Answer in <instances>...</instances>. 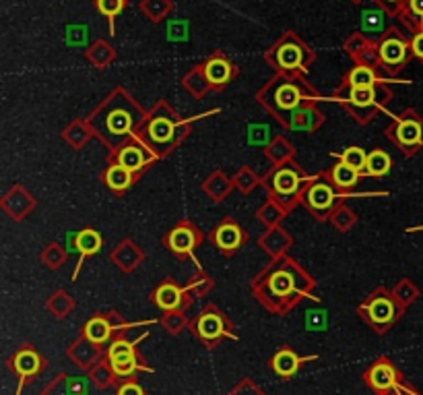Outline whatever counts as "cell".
Returning a JSON list of instances; mask_svg holds the SVG:
<instances>
[{"label":"cell","mask_w":423,"mask_h":395,"mask_svg":"<svg viewBox=\"0 0 423 395\" xmlns=\"http://www.w3.org/2000/svg\"><path fill=\"white\" fill-rule=\"evenodd\" d=\"M310 285V278L299 269V265L289 259H277L254 280L252 292L262 307L283 315L296 307Z\"/></svg>","instance_id":"cell-1"},{"label":"cell","mask_w":423,"mask_h":395,"mask_svg":"<svg viewBox=\"0 0 423 395\" xmlns=\"http://www.w3.org/2000/svg\"><path fill=\"white\" fill-rule=\"evenodd\" d=\"M145 118H147L145 112L141 110L130 98L118 91L104 106H100L91 114L89 129L112 154L139 135Z\"/></svg>","instance_id":"cell-2"},{"label":"cell","mask_w":423,"mask_h":395,"mask_svg":"<svg viewBox=\"0 0 423 395\" xmlns=\"http://www.w3.org/2000/svg\"><path fill=\"white\" fill-rule=\"evenodd\" d=\"M182 137H184V125L164 106H159L145 118L141 131L136 135V139L143 141L155 157L168 155L182 141Z\"/></svg>","instance_id":"cell-3"},{"label":"cell","mask_w":423,"mask_h":395,"mask_svg":"<svg viewBox=\"0 0 423 395\" xmlns=\"http://www.w3.org/2000/svg\"><path fill=\"white\" fill-rule=\"evenodd\" d=\"M358 312L378 335H386L388 330L399 321L402 305L392 292H388V288L380 285L361 302L358 307Z\"/></svg>","instance_id":"cell-4"},{"label":"cell","mask_w":423,"mask_h":395,"mask_svg":"<svg viewBox=\"0 0 423 395\" xmlns=\"http://www.w3.org/2000/svg\"><path fill=\"white\" fill-rule=\"evenodd\" d=\"M149 335L145 331L143 335H139L136 339H128L124 335H118L106 350V358L109 367L114 369V373L118 379H128V376H136V373L145 371V373H153V369L143 360L141 352H139V344Z\"/></svg>","instance_id":"cell-5"},{"label":"cell","mask_w":423,"mask_h":395,"mask_svg":"<svg viewBox=\"0 0 423 395\" xmlns=\"http://www.w3.org/2000/svg\"><path fill=\"white\" fill-rule=\"evenodd\" d=\"M191 331L207 350H215L223 337L237 339V335L233 333V323L227 319V315L213 305H207L192 319Z\"/></svg>","instance_id":"cell-6"},{"label":"cell","mask_w":423,"mask_h":395,"mask_svg":"<svg viewBox=\"0 0 423 395\" xmlns=\"http://www.w3.org/2000/svg\"><path fill=\"white\" fill-rule=\"evenodd\" d=\"M306 102V95L299 85L294 81H277V85L271 89L267 98H262V104H267L279 120H289L296 116L297 110H301Z\"/></svg>","instance_id":"cell-7"},{"label":"cell","mask_w":423,"mask_h":395,"mask_svg":"<svg viewBox=\"0 0 423 395\" xmlns=\"http://www.w3.org/2000/svg\"><path fill=\"white\" fill-rule=\"evenodd\" d=\"M127 330L128 325L118 312H95L93 317L87 319L81 335L89 342H93L95 346L104 348V346H109L118 335H124Z\"/></svg>","instance_id":"cell-8"},{"label":"cell","mask_w":423,"mask_h":395,"mask_svg":"<svg viewBox=\"0 0 423 395\" xmlns=\"http://www.w3.org/2000/svg\"><path fill=\"white\" fill-rule=\"evenodd\" d=\"M363 381L376 395H390L392 391L402 389L401 371L388 356H380L376 362H372L363 371Z\"/></svg>","instance_id":"cell-9"},{"label":"cell","mask_w":423,"mask_h":395,"mask_svg":"<svg viewBox=\"0 0 423 395\" xmlns=\"http://www.w3.org/2000/svg\"><path fill=\"white\" fill-rule=\"evenodd\" d=\"M341 199L343 197L337 193L335 184H331V180H322V178L308 182V186L299 195V201L310 209V214L316 216L318 220H324L326 216H331V211L337 207Z\"/></svg>","instance_id":"cell-10"},{"label":"cell","mask_w":423,"mask_h":395,"mask_svg":"<svg viewBox=\"0 0 423 395\" xmlns=\"http://www.w3.org/2000/svg\"><path fill=\"white\" fill-rule=\"evenodd\" d=\"M9 369L19 379V385H17L15 395H21L23 387L45 369V358L38 352L36 346L25 344V346L13 352V356L9 358Z\"/></svg>","instance_id":"cell-11"},{"label":"cell","mask_w":423,"mask_h":395,"mask_svg":"<svg viewBox=\"0 0 423 395\" xmlns=\"http://www.w3.org/2000/svg\"><path fill=\"white\" fill-rule=\"evenodd\" d=\"M153 305L164 312H186L192 305L191 292L173 280H164L151 294Z\"/></svg>","instance_id":"cell-12"},{"label":"cell","mask_w":423,"mask_h":395,"mask_svg":"<svg viewBox=\"0 0 423 395\" xmlns=\"http://www.w3.org/2000/svg\"><path fill=\"white\" fill-rule=\"evenodd\" d=\"M153 159H155V155L151 154L147 145L143 141H139L136 137L127 141L122 147H118L116 152H112V155H109V162H116V164L124 166L127 170L134 172L136 176L141 174Z\"/></svg>","instance_id":"cell-13"},{"label":"cell","mask_w":423,"mask_h":395,"mask_svg":"<svg viewBox=\"0 0 423 395\" xmlns=\"http://www.w3.org/2000/svg\"><path fill=\"white\" fill-rule=\"evenodd\" d=\"M386 135L402 152H415V147L423 143V125L417 116H401L390 129H386Z\"/></svg>","instance_id":"cell-14"},{"label":"cell","mask_w":423,"mask_h":395,"mask_svg":"<svg viewBox=\"0 0 423 395\" xmlns=\"http://www.w3.org/2000/svg\"><path fill=\"white\" fill-rule=\"evenodd\" d=\"M269 186L279 199H299L304 189L308 186V180L294 166H281L279 170H275V174L271 176Z\"/></svg>","instance_id":"cell-15"},{"label":"cell","mask_w":423,"mask_h":395,"mask_svg":"<svg viewBox=\"0 0 423 395\" xmlns=\"http://www.w3.org/2000/svg\"><path fill=\"white\" fill-rule=\"evenodd\" d=\"M198 242H200V232L192 226L191 221H182V223L173 226L164 238V244L168 246L169 253H173L180 259L192 257Z\"/></svg>","instance_id":"cell-16"},{"label":"cell","mask_w":423,"mask_h":395,"mask_svg":"<svg viewBox=\"0 0 423 395\" xmlns=\"http://www.w3.org/2000/svg\"><path fill=\"white\" fill-rule=\"evenodd\" d=\"M211 242L223 255H233L246 242V234L237 221L227 218L215 226V230L211 232Z\"/></svg>","instance_id":"cell-17"},{"label":"cell","mask_w":423,"mask_h":395,"mask_svg":"<svg viewBox=\"0 0 423 395\" xmlns=\"http://www.w3.org/2000/svg\"><path fill=\"white\" fill-rule=\"evenodd\" d=\"M310 360H316V356H299L294 348L283 346L281 350L275 352V356L271 358L269 367L279 379H291Z\"/></svg>","instance_id":"cell-18"},{"label":"cell","mask_w":423,"mask_h":395,"mask_svg":"<svg viewBox=\"0 0 423 395\" xmlns=\"http://www.w3.org/2000/svg\"><path fill=\"white\" fill-rule=\"evenodd\" d=\"M66 354H68V358H70L79 369H83V371H89L93 364H97V362L106 356L104 348L95 346L93 342H89L83 335H81L77 342L70 344V348L66 350Z\"/></svg>","instance_id":"cell-19"},{"label":"cell","mask_w":423,"mask_h":395,"mask_svg":"<svg viewBox=\"0 0 423 395\" xmlns=\"http://www.w3.org/2000/svg\"><path fill=\"white\" fill-rule=\"evenodd\" d=\"M42 395H89V381L83 376L60 373L43 387Z\"/></svg>","instance_id":"cell-20"},{"label":"cell","mask_w":423,"mask_h":395,"mask_svg":"<svg viewBox=\"0 0 423 395\" xmlns=\"http://www.w3.org/2000/svg\"><path fill=\"white\" fill-rule=\"evenodd\" d=\"M134 180H136V174L127 170L124 166L116 164V162H109L106 166V170H104V182H106L107 189L114 191V193H124V191H128L134 184Z\"/></svg>","instance_id":"cell-21"},{"label":"cell","mask_w":423,"mask_h":395,"mask_svg":"<svg viewBox=\"0 0 423 395\" xmlns=\"http://www.w3.org/2000/svg\"><path fill=\"white\" fill-rule=\"evenodd\" d=\"M407 54H409V46L405 44L401 38H395V36L382 40L380 50H378V56H380L382 65L386 66L402 65L405 58H407Z\"/></svg>","instance_id":"cell-22"},{"label":"cell","mask_w":423,"mask_h":395,"mask_svg":"<svg viewBox=\"0 0 423 395\" xmlns=\"http://www.w3.org/2000/svg\"><path fill=\"white\" fill-rule=\"evenodd\" d=\"M232 75V65L221 56H213L205 63V79L211 83L213 88H223L225 83H230Z\"/></svg>","instance_id":"cell-23"},{"label":"cell","mask_w":423,"mask_h":395,"mask_svg":"<svg viewBox=\"0 0 423 395\" xmlns=\"http://www.w3.org/2000/svg\"><path fill=\"white\" fill-rule=\"evenodd\" d=\"M304 58H306V52L304 48L296 42H285L277 48V65L285 70H296L304 66Z\"/></svg>","instance_id":"cell-24"},{"label":"cell","mask_w":423,"mask_h":395,"mask_svg":"<svg viewBox=\"0 0 423 395\" xmlns=\"http://www.w3.org/2000/svg\"><path fill=\"white\" fill-rule=\"evenodd\" d=\"M102 244H104V238H102V234H100L97 230H93V228L81 230V232L77 234V238H75V246H77V251H79V255H81L79 265H83V261L87 257L100 253V251H102Z\"/></svg>","instance_id":"cell-25"},{"label":"cell","mask_w":423,"mask_h":395,"mask_svg":"<svg viewBox=\"0 0 423 395\" xmlns=\"http://www.w3.org/2000/svg\"><path fill=\"white\" fill-rule=\"evenodd\" d=\"M322 176L326 180H331L337 189H353L358 184V180H360L361 172H358L351 166H347L345 162H338V164H335L328 172H324Z\"/></svg>","instance_id":"cell-26"},{"label":"cell","mask_w":423,"mask_h":395,"mask_svg":"<svg viewBox=\"0 0 423 395\" xmlns=\"http://www.w3.org/2000/svg\"><path fill=\"white\" fill-rule=\"evenodd\" d=\"M345 102L353 112H368L376 104V89L374 88H349Z\"/></svg>","instance_id":"cell-27"},{"label":"cell","mask_w":423,"mask_h":395,"mask_svg":"<svg viewBox=\"0 0 423 395\" xmlns=\"http://www.w3.org/2000/svg\"><path fill=\"white\" fill-rule=\"evenodd\" d=\"M87 376H89V381H91L95 387H100V389H107V387L116 385V381H120V379L116 376V373H114V369L109 367L106 356H104L97 364H93V367L87 371Z\"/></svg>","instance_id":"cell-28"},{"label":"cell","mask_w":423,"mask_h":395,"mask_svg":"<svg viewBox=\"0 0 423 395\" xmlns=\"http://www.w3.org/2000/svg\"><path fill=\"white\" fill-rule=\"evenodd\" d=\"M392 159L390 155L382 149H374L368 154V162H365V176H386L390 172Z\"/></svg>","instance_id":"cell-29"},{"label":"cell","mask_w":423,"mask_h":395,"mask_svg":"<svg viewBox=\"0 0 423 395\" xmlns=\"http://www.w3.org/2000/svg\"><path fill=\"white\" fill-rule=\"evenodd\" d=\"M347 85L349 88H374L376 85V70L368 65L355 66L347 77Z\"/></svg>","instance_id":"cell-30"},{"label":"cell","mask_w":423,"mask_h":395,"mask_svg":"<svg viewBox=\"0 0 423 395\" xmlns=\"http://www.w3.org/2000/svg\"><path fill=\"white\" fill-rule=\"evenodd\" d=\"M341 162H345L347 166H351V168H355L358 172H361V176L365 174V162H368V154L358 147V145H353V147H347L343 154H341Z\"/></svg>","instance_id":"cell-31"},{"label":"cell","mask_w":423,"mask_h":395,"mask_svg":"<svg viewBox=\"0 0 423 395\" xmlns=\"http://www.w3.org/2000/svg\"><path fill=\"white\" fill-rule=\"evenodd\" d=\"M161 325L166 327V331H169L171 335H178L180 331L184 330L186 325H191L184 317V312H166L161 317Z\"/></svg>","instance_id":"cell-32"},{"label":"cell","mask_w":423,"mask_h":395,"mask_svg":"<svg viewBox=\"0 0 423 395\" xmlns=\"http://www.w3.org/2000/svg\"><path fill=\"white\" fill-rule=\"evenodd\" d=\"M116 395H145V389L141 387V383L136 381V376H128V379H120L118 381Z\"/></svg>","instance_id":"cell-33"},{"label":"cell","mask_w":423,"mask_h":395,"mask_svg":"<svg viewBox=\"0 0 423 395\" xmlns=\"http://www.w3.org/2000/svg\"><path fill=\"white\" fill-rule=\"evenodd\" d=\"M124 2L127 0H97V11L106 15L107 19H114L124 9Z\"/></svg>","instance_id":"cell-34"},{"label":"cell","mask_w":423,"mask_h":395,"mask_svg":"<svg viewBox=\"0 0 423 395\" xmlns=\"http://www.w3.org/2000/svg\"><path fill=\"white\" fill-rule=\"evenodd\" d=\"M230 395H264V394L254 385L250 379H244V381H242V383H240V385H237Z\"/></svg>","instance_id":"cell-35"},{"label":"cell","mask_w":423,"mask_h":395,"mask_svg":"<svg viewBox=\"0 0 423 395\" xmlns=\"http://www.w3.org/2000/svg\"><path fill=\"white\" fill-rule=\"evenodd\" d=\"M411 50H413V54H415L417 58H423V31L422 33H417V36L413 38Z\"/></svg>","instance_id":"cell-36"},{"label":"cell","mask_w":423,"mask_h":395,"mask_svg":"<svg viewBox=\"0 0 423 395\" xmlns=\"http://www.w3.org/2000/svg\"><path fill=\"white\" fill-rule=\"evenodd\" d=\"M409 9H411L415 15L423 17V0H409Z\"/></svg>","instance_id":"cell-37"},{"label":"cell","mask_w":423,"mask_h":395,"mask_svg":"<svg viewBox=\"0 0 423 395\" xmlns=\"http://www.w3.org/2000/svg\"><path fill=\"white\" fill-rule=\"evenodd\" d=\"M399 395H415V394H411V391H407V389H399Z\"/></svg>","instance_id":"cell-38"},{"label":"cell","mask_w":423,"mask_h":395,"mask_svg":"<svg viewBox=\"0 0 423 395\" xmlns=\"http://www.w3.org/2000/svg\"><path fill=\"white\" fill-rule=\"evenodd\" d=\"M386 2H397V0H386Z\"/></svg>","instance_id":"cell-39"}]
</instances>
